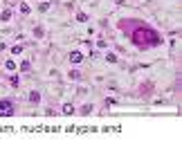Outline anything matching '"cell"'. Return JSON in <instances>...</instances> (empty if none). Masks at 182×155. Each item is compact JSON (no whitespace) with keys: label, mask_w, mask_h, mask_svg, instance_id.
I'll list each match as a JSON object with an SVG mask.
<instances>
[{"label":"cell","mask_w":182,"mask_h":155,"mask_svg":"<svg viewBox=\"0 0 182 155\" xmlns=\"http://www.w3.org/2000/svg\"><path fill=\"white\" fill-rule=\"evenodd\" d=\"M81 61H83L81 52H70V63H81Z\"/></svg>","instance_id":"cell-3"},{"label":"cell","mask_w":182,"mask_h":155,"mask_svg":"<svg viewBox=\"0 0 182 155\" xmlns=\"http://www.w3.org/2000/svg\"><path fill=\"white\" fill-rule=\"evenodd\" d=\"M9 18H11V9H5V11L0 14V21H2V23H7Z\"/></svg>","instance_id":"cell-5"},{"label":"cell","mask_w":182,"mask_h":155,"mask_svg":"<svg viewBox=\"0 0 182 155\" xmlns=\"http://www.w3.org/2000/svg\"><path fill=\"white\" fill-rule=\"evenodd\" d=\"M76 21H81V23H85V21H88V14H76Z\"/></svg>","instance_id":"cell-11"},{"label":"cell","mask_w":182,"mask_h":155,"mask_svg":"<svg viewBox=\"0 0 182 155\" xmlns=\"http://www.w3.org/2000/svg\"><path fill=\"white\" fill-rule=\"evenodd\" d=\"M30 101H32V103H41V92H38V90H32V92H30Z\"/></svg>","instance_id":"cell-4"},{"label":"cell","mask_w":182,"mask_h":155,"mask_svg":"<svg viewBox=\"0 0 182 155\" xmlns=\"http://www.w3.org/2000/svg\"><path fill=\"white\" fill-rule=\"evenodd\" d=\"M20 70H23V72H30V70H32V67H30V61H23V63H20Z\"/></svg>","instance_id":"cell-7"},{"label":"cell","mask_w":182,"mask_h":155,"mask_svg":"<svg viewBox=\"0 0 182 155\" xmlns=\"http://www.w3.org/2000/svg\"><path fill=\"white\" fill-rule=\"evenodd\" d=\"M34 36H36V38H43V36H45L43 27H36V30H34Z\"/></svg>","instance_id":"cell-6"},{"label":"cell","mask_w":182,"mask_h":155,"mask_svg":"<svg viewBox=\"0 0 182 155\" xmlns=\"http://www.w3.org/2000/svg\"><path fill=\"white\" fill-rule=\"evenodd\" d=\"M16 110V106L11 99H0V117H11Z\"/></svg>","instance_id":"cell-2"},{"label":"cell","mask_w":182,"mask_h":155,"mask_svg":"<svg viewBox=\"0 0 182 155\" xmlns=\"http://www.w3.org/2000/svg\"><path fill=\"white\" fill-rule=\"evenodd\" d=\"M142 32L144 34H133V41H135V45H139V47H151V45H157L160 43V36L151 30V27H142Z\"/></svg>","instance_id":"cell-1"},{"label":"cell","mask_w":182,"mask_h":155,"mask_svg":"<svg viewBox=\"0 0 182 155\" xmlns=\"http://www.w3.org/2000/svg\"><path fill=\"white\" fill-rule=\"evenodd\" d=\"M5 67H7V70H11V72H14V70H16V63H14V61H7V63H5Z\"/></svg>","instance_id":"cell-10"},{"label":"cell","mask_w":182,"mask_h":155,"mask_svg":"<svg viewBox=\"0 0 182 155\" xmlns=\"http://www.w3.org/2000/svg\"><path fill=\"white\" fill-rule=\"evenodd\" d=\"M20 11H23V14H30V5H27V2H20Z\"/></svg>","instance_id":"cell-9"},{"label":"cell","mask_w":182,"mask_h":155,"mask_svg":"<svg viewBox=\"0 0 182 155\" xmlns=\"http://www.w3.org/2000/svg\"><path fill=\"white\" fill-rule=\"evenodd\" d=\"M20 52H23L20 45H14V47H11V54H20Z\"/></svg>","instance_id":"cell-12"},{"label":"cell","mask_w":182,"mask_h":155,"mask_svg":"<svg viewBox=\"0 0 182 155\" xmlns=\"http://www.w3.org/2000/svg\"><path fill=\"white\" fill-rule=\"evenodd\" d=\"M63 112H65V115H72V112H74V108H72L70 103H65V106H63Z\"/></svg>","instance_id":"cell-8"}]
</instances>
